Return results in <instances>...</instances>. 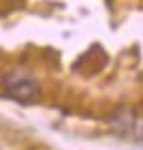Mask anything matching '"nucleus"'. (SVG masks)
<instances>
[{
  "instance_id": "obj_1",
  "label": "nucleus",
  "mask_w": 143,
  "mask_h": 150,
  "mask_svg": "<svg viewBox=\"0 0 143 150\" xmlns=\"http://www.w3.org/2000/svg\"><path fill=\"white\" fill-rule=\"evenodd\" d=\"M6 95L16 101H28L38 95V83L28 77H10L6 81Z\"/></svg>"
}]
</instances>
